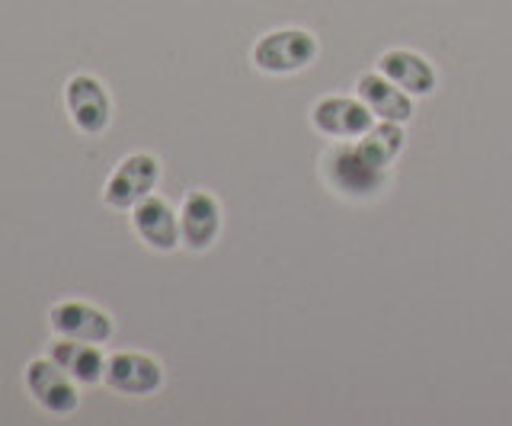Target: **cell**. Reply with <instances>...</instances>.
<instances>
[{
  "label": "cell",
  "instance_id": "6da1fadb",
  "mask_svg": "<svg viewBox=\"0 0 512 426\" xmlns=\"http://www.w3.org/2000/svg\"><path fill=\"white\" fill-rule=\"evenodd\" d=\"M253 68L282 77V74H298L317 58V39L308 29H276L266 33L253 45Z\"/></svg>",
  "mask_w": 512,
  "mask_h": 426
},
{
  "label": "cell",
  "instance_id": "7a4b0ae2",
  "mask_svg": "<svg viewBox=\"0 0 512 426\" xmlns=\"http://www.w3.org/2000/svg\"><path fill=\"white\" fill-rule=\"evenodd\" d=\"M324 177L336 193L362 199V196L378 193V189L388 183V170L365 164L352 145H340L324 157Z\"/></svg>",
  "mask_w": 512,
  "mask_h": 426
},
{
  "label": "cell",
  "instance_id": "3957f363",
  "mask_svg": "<svg viewBox=\"0 0 512 426\" xmlns=\"http://www.w3.org/2000/svg\"><path fill=\"white\" fill-rule=\"evenodd\" d=\"M160 180V164L151 154H128L106 183V202L112 209H135L141 199L154 193Z\"/></svg>",
  "mask_w": 512,
  "mask_h": 426
},
{
  "label": "cell",
  "instance_id": "277c9868",
  "mask_svg": "<svg viewBox=\"0 0 512 426\" xmlns=\"http://www.w3.org/2000/svg\"><path fill=\"white\" fill-rule=\"evenodd\" d=\"M372 109L356 97H324L317 100L311 109V122L320 135L336 138V141H349L359 138L372 129Z\"/></svg>",
  "mask_w": 512,
  "mask_h": 426
},
{
  "label": "cell",
  "instance_id": "5b68a950",
  "mask_svg": "<svg viewBox=\"0 0 512 426\" xmlns=\"http://www.w3.org/2000/svg\"><path fill=\"white\" fill-rule=\"evenodd\" d=\"M64 103H68V113L74 125L87 135H100L106 132V125L112 119V103L106 87L90 74H77L64 87Z\"/></svg>",
  "mask_w": 512,
  "mask_h": 426
},
{
  "label": "cell",
  "instance_id": "8992f818",
  "mask_svg": "<svg viewBox=\"0 0 512 426\" xmlns=\"http://www.w3.org/2000/svg\"><path fill=\"white\" fill-rule=\"evenodd\" d=\"M26 388L52 414H71V410H77L80 394L74 378L55 359H32L26 366Z\"/></svg>",
  "mask_w": 512,
  "mask_h": 426
},
{
  "label": "cell",
  "instance_id": "52a82bcc",
  "mask_svg": "<svg viewBox=\"0 0 512 426\" xmlns=\"http://www.w3.org/2000/svg\"><path fill=\"white\" fill-rule=\"evenodd\" d=\"M103 382L119 391V394H154L160 385H164V369L154 356L144 353H116L106 359V375Z\"/></svg>",
  "mask_w": 512,
  "mask_h": 426
},
{
  "label": "cell",
  "instance_id": "ba28073f",
  "mask_svg": "<svg viewBox=\"0 0 512 426\" xmlns=\"http://www.w3.org/2000/svg\"><path fill=\"white\" fill-rule=\"evenodd\" d=\"M180 234H183V244L189 250H208L221 234V205L212 193L205 189H192V193L183 199V209H180Z\"/></svg>",
  "mask_w": 512,
  "mask_h": 426
},
{
  "label": "cell",
  "instance_id": "9c48e42d",
  "mask_svg": "<svg viewBox=\"0 0 512 426\" xmlns=\"http://www.w3.org/2000/svg\"><path fill=\"white\" fill-rule=\"evenodd\" d=\"M132 225L138 231V238L151 250H160V254H170V250L183 244L180 218H176L167 199H157V196L141 199L132 212Z\"/></svg>",
  "mask_w": 512,
  "mask_h": 426
},
{
  "label": "cell",
  "instance_id": "30bf717a",
  "mask_svg": "<svg viewBox=\"0 0 512 426\" xmlns=\"http://www.w3.org/2000/svg\"><path fill=\"white\" fill-rule=\"evenodd\" d=\"M356 90H359V100L372 109V116L381 119V122H410L413 113H416V103L407 90H400L394 81H388L381 71H372V74H362L356 81Z\"/></svg>",
  "mask_w": 512,
  "mask_h": 426
},
{
  "label": "cell",
  "instance_id": "8fae6325",
  "mask_svg": "<svg viewBox=\"0 0 512 426\" xmlns=\"http://www.w3.org/2000/svg\"><path fill=\"white\" fill-rule=\"evenodd\" d=\"M378 71L388 77V81H394L400 90H407L413 100L429 97V93L436 90V84H439L436 68H432L423 55H416L410 49H391V52H384L378 58Z\"/></svg>",
  "mask_w": 512,
  "mask_h": 426
},
{
  "label": "cell",
  "instance_id": "7c38bea8",
  "mask_svg": "<svg viewBox=\"0 0 512 426\" xmlns=\"http://www.w3.org/2000/svg\"><path fill=\"white\" fill-rule=\"evenodd\" d=\"M48 321H52L58 337L87 340V343H106L112 337V318L87 302H61L52 308V318Z\"/></svg>",
  "mask_w": 512,
  "mask_h": 426
},
{
  "label": "cell",
  "instance_id": "4fadbf2b",
  "mask_svg": "<svg viewBox=\"0 0 512 426\" xmlns=\"http://www.w3.org/2000/svg\"><path fill=\"white\" fill-rule=\"evenodd\" d=\"M48 359H55L58 366L74 378V382H84V385H96L106 375L103 353L96 350V343H87V340L61 337L58 343H52Z\"/></svg>",
  "mask_w": 512,
  "mask_h": 426
},
{
  "label": "cell",
  "instance_id": "5bb4252c",
  "mask_svg": "<svg viewBox=\"0 0 512 426\" xmlns=\"http://www.w3.org/2000/svg\"><path fill=\"white\" fill-rule=\"evenodd\" d=\"M404 145H407V135L400 129V122H381V119L365 135L352 141V148L359 151L362 161L378 170H391V164L400 157Z\"/></svg>",
  "mask_w": 512,
  "mask_h": 426
}]
</instances>
